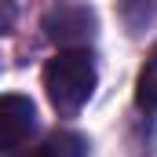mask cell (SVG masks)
<instances>
[{"label":"cell","instance_id":"6","mask_svg":"<svg viewBox=\"0 0 157 157\" xmlns=\"http://www.w3.org/2000/svg\"><path fill=\"white\" fill-rule=\"evenodd\" d=\"M11 22H15V7H11V0H0V33H7Z\"/></svg>","mask_w":157,"mask_h":157},{"label":"cell","instance_id":"1","mask_svg":"<svg viewBox=\"0 0 157 157\" xmlns=\"http://www.w3.org/2000/svg\"><path fill=\"white\" fill-rule=\"evenodd\" d=\"M44 88L59 113H77L95 91V62L80 48H62L44 66Z\"/></svg>","mask_w":157,"mask_h":157},{"label":"cell","instance_id":"3","mask_svg":"<svg viewBox=\"0 0 157 157\" xmlns=\"http://www.w3.org/2000/svg\"><path fill=\"white\" fill-rule=\"evenodd\" d=\"M37 132V106L26 95H0V150H18Z\"/></svg>","mask_w":157,"mask_h":157},{"label":"cell","instance_id":"5","mask_svg":"<svg viewBox=\"0 0 157 157\" xmlns=\"http://www.w3.org/2000/svg\"><path fill=\"white\" fill-rule=\"evenodd\" d=\"M135 99H139L143 110H157V51L146 59V66H143V73H139Z\"/></svg>","mask_w":157,"mask_h":157},{"label":"cell","instance_id":"4","mask_svg":"<svg viewBox=\"0 0 157 157\" xmlns=\"http://www.w3.org/2000/svg\"><path fill=\"white\" fill-rule=\"evenodd\" d=\"M11 157H84V139L73 132H55L48 135V143L26 154H11Z\"/></svg>","mask_w":157,"mask_h":157},{"label":"cell","instance_id":"2","mask_svg":"<svg viewBox=\"0 0 157 157\" xmlns=\"http://www.w3.org/2000/svg\"><path fill=\"white\" fill-rule=\"evenodd\" d=\"M44 29L59 48H80L95 37V15L84 4H59L44 15Z\"/></svg>","mask_w":157,"mask_h":157}]
</instances>
